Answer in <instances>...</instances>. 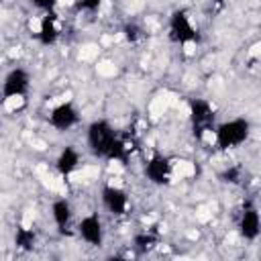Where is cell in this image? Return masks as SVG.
<instances>
[{
	"mask_svg": "<svg viewBox=\"0 0 261 261\" xmlns=\"http://www.w3.org/2000/svg\"><path fill=\"white\" fill-rule=\"evenodd\" d=\"M251 135V124L247 118H230V120H224L220 122L214 133H212V139H214V145L222 151H228V149H234L239 145H243Z\"/></svg>",
	"mask_w": 261,
	"mask_h": 261,
	"instance_id": "obj_1",
	"label": "cell"
},
{
	"mask_svg": "<svg viewBox=\"0 0 261 261\" xmlns=\"http://www.w3.org/2000/svg\"><path fill=\"white\" fill-rule=\"evenodd\" d=\"M86 139H88L90 151L96 157L110 159V153L118 141V135L108 120H94V122H90V126L86 130Z\"/></svg>",
	"mask_w": 261,
	"mask_h": 261,
	"instance_id": "obj_2",
	"label": "cell"
},
{
	"mask_svg": "<svg viewBox=\"0 0 261 261\" xmlns=\"http://www.w3.org/2000/svg\"><path fill=\"white\" fill-rule=\"evenodd\" d=\"M190 122L196 139H202L206 133H214V108L204 98H194L190 102Z\"/></svg>",
	"mask_w": 261,
	"mask_h": 261,
	"instance_id": "obj_3",
	"label": "cell"
},
{
	"mask_svg": "<svg viewBox=\"0 0 261 261\" xmlns=\"http://www.w3.org/2000/svg\"><path fill=\"white\" fill-rule=\"evenodd\" d=\"M169 39L173 43L186 45L198 41V31L190 20V14L186 10H175L169 16Z\"/></svg>",
	"mask_w": 261,
	"mask_h": 261,
	"instance_id": "obj_4",
	"label": "cell"
},
{
	"mask_svg": "<svg viewBox=\"0 0 261 261\" xmlns=\"http://www.w3.org/2000/svg\"><path fill=\"white\" fill-rule=\"evenodd\" d=\"M29 86H31V77H29V73L22 67L10 69L6 73V77H4V84H2L4 100L6 98H22L27 94Z\"/></svg>",
	"mask_w": 261,
	"mask_h": 261,
	"instance_id": "obj_5",
	"label": "cell"
},
{
	"mask_svg": "<svg viewBox=\"0 0 261 261\" xmlns=\"http://www.w3.org/2000/svg\"><path fill=\"white\" fill-rule=\"evenodd\" d=\"M145 175L151 184L155 186H163L169 181L171 177V161L165 155H153L147 163H145Z\"/></svg>",
	"mask_w": 261,
	"mask_h": 261,
	"instance_id": "obj_6",
	"label": "cell"
},
{
	"mask_svg": "<svg viewBox=\"0 0 261 261\" xmlns=\"http://www.w3.org/2000/svg\"><path fill=\"white\" fill-rule=\"evenodd\" d=\"M77 122H80V112L71 102H63V104L55 106L49 114V124L59 130H67V128L75 126Z\"/></svg>",
	"mask_w": 261,
	"mask_h": 261,
	"instance_id": "obj_7",
	"label": "cell"
},
{
	"mask_svg": "<svg viewBox=\"0 0 261 261\" xmlns=\"http://www.w3.org/2000/svg\"><path fill=\"white\" fill-rule=\"evenodd\" d=\"M102 204L110 214L122 216V214H126V208H128V196L118 186H104L102 188Z\"/></svg>",
	"mask_w": 261,
	"mask_h": 261,
	"instance_id": "obj_8",
	"label": "cell"
},
{
	"mask_svg": "<svg viewBox=\"0 0 261 261\" xmlns=\"http://www.w3.org/2000/svg\"><path fill=\"white\" fill-rule=\"evenodd\" d=\"M77 232H80V237H82L88 245H92V247H100L102 241H104V228H102V220H100L98 214H88V216H84V218L80 220V224H77Z\"/></svg>",
	"mask_w": 261,
	"mask_h": 261,
	"instance_id": "obj_9",
	"label": "cell"
},
{
	"mask_svg": "<svg viewBox=\"0 0 261 261\" xmlns=\"http://www.w3.org/2000/svg\"><path fill=\"white\" fill-rule=\"evenodd\" d=\"M61 35V27H59V16L55 12H45V16L39 22V31H37V39L41 45H53Z\"/></svg>",
	"mask_w": 261,
	"mask_h": 261,
	"instance_id": "obj_10",
	"label": "cell"
},
{
	"mask_svg": "<svg viewBox=\"0 0 261 261\" xmlns=\"http://www.w3.org/2000/svg\"><path fill=\"white\" fill-rule=\"evenodd\" d=\"M239 232L245 241H255L261 234V216L255 208H245L239 218Z\"/></svg>",
	"mask_w": 261,
	"mask_h": 261,
	"instance_id": "obj_11",
	"label": "cell"
},
{
	"mask_svg": "<svg viewBox=\"0 0 261 261\" xmlns=\"http://www.w3.org/2000/svg\"><path fill=\"white\" fill-rule=\"evenodd\" d=\"M55 165H57V171H59L61 175H69V173H73V171L77 169V165H80V153H77V149H73V147H65V149L59 153Z\"/></svg>",
	"mask_w": 261,
	"mask_h": 261,
	"instance_id": "obj_12",
	"label": "cell"
},
{
	"mask_svg": "<svg viewBox=\"0 0 261 261\" xmlns=\"http://www.w3.org/2000/svg\"><path fill=\"white\" fill-rule=\"evenodd\" d=\"M51 216H53L55 224L59 226V230L63 232V230L67 228L69 220H71V206H69V202H67L65 198L55 200L53 206H51Z\"/></svg>",
	"mask_w": 261,
	"mask_h": 261,
	"instance_id": "obj_13",
	"label": "cell"
},
{
	"mask_svg": "<svg viewBox=\"0 0 261 261\" xmlns=\"http://www.w3.org/2000/svg\"><path fill=\"white\" fill-rule=\"evenodd\" d=\"M35 243H37V234H35L33 228H27V226L16 228V232H14V245L20 251H33Z\"/></svg>",
	"mask_w": 261,
	"mask_h": 261,
	"instance_id": "obj_14",
	"label": "cell"
},
{
	"mask_svg": "<svg viewBox=\"0 0 261 261\" xmlns=\"http://www.w3.org/2000/svg\"><path fill=\"white\" fill-rule=\"evenodd\" d=\"M155 243H157V234L153 232H141L135 237V247L141 251H149L151 247H155Z\"/></svg>",
	"mask_w": 261,
	"mask_h": 261,
	"instance_id": "obj_15",
	"label": "cell"
},
{
	"mask_svg": "<svg viewBox=\"0 0 261 261\" xmlns=\"http://www.w3.org/2000/svg\"><path fill=\"white\" fill-rule=\"evenodd\" d=\"M122 35H124V39H126V41L137 43V41H141V39H143V29H141L139 24H135V22H128V24H124Z\"/></svg>",
	"mask_w": 261,
	"mask_h": 261,
	"instance_id": "obj_16",
	"label": "cell"
},
{
	"mask_svg": "<svg viewBox=\"0 0 261 261\" xmlns=\"http://www.w3.org/2000/svg\"><path fill=\"white\" fill-rule=\"evenodd\" d=\"M102 0H77V10H84V12H96L100 8Z\"/></svg>",
	"mask_w": 261,
	"mask_h": 261,
	"instance_id": "obj_17",
	"label": "cell"
},
{
	"mask_svg": "<svg viewBox=\"0 0 261 261\" xmlns=\"http://www.w3.org/2000/svg\"><path fill=\"white\" fill-rule=\"evenodd\" d=\"M33 4L43 12H53V8L57 6V0H33Z\"/></svg>",
	"mask_w": 261,
	"mask_h": 261,
	"instance_id": "obj_18",
	"label": "cell"
},
{
	"mask_svg": "<svg viewBox=\"0 0 261 261\" xmlns=\"http://www.w3.org/2000/svg\"><path fill=\"white\" fill-rule=\"evenodd\" d=\"M239 177H241V169H239V167H230V169H226V171L222 173V179H224V181H232V184H237Z\"/></svg>",
	"mask_w": 261,
	"mask_h": 261,
	"instance_id": "obj_19",
	"label": "cell"
}]
</instances>
